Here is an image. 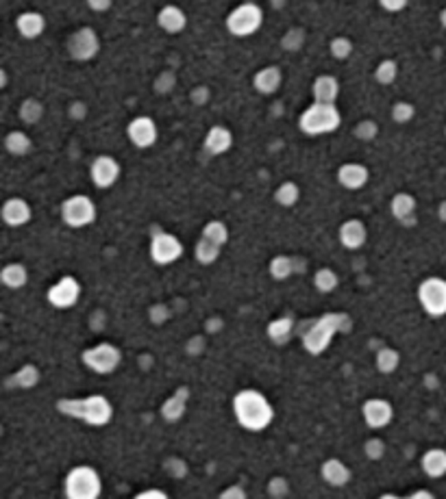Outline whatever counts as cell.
Returning <instances> with one entry per match:
<instances>
[{
	"mask_svg": "<svg viewBox=\"0 0 446 499\" xmlns=\"http://www.w3.org/2000/svg\"><path fill=\"white\" fill-rule=\"evenodd\" d=\"M416 208H418V202L411 193H396L392 198L390 211L392 215L400 222V224H411L416 217Z\"/></svg>",
	"mask_w": 446,
	"mask_h": 499,
	"instance_id": "cell-24",
	"label": "cell"
},
{
	"mask_svg": "<svg viewBox=\"0 0 446 499\" xmlns=\"http://www.w3.org/2000/svg\"><path fill=\"white\" fill-rule=\"evenodd\" d=\"M166 491H159V489H148V491H142L138 493V499H166Z\"/></svg>",
	"mask_w": 446,
	"mask_h": 499,
	"instance_id": "cell-50",
	"label": "cell"
},
{
	"mask_svg": "<svg viewBox=\"0 0 446 499\" xmlns=\"http://www.w3.org/2000/svg\"><path fill=\"white\" fill-rule=\"evenodd\" d=\"M400 365V354L394 347H381L377 352V369L381 373H394Z\"/></svg>",
	"mask_w": 446,
	"mask_h": 499,
	"instance_id": "cell-33",
	"label": "cell"
},
{
	"mask_svg": "<svg viewBox=\"0 0 446 499\" xmlns=\"http://www.w3.org/2000/svg\"><path fill=\"white\" fill-rule=\"evenodd\" d=\"M314 284H316V289L320 293H333L337 289V284H340V278L333 269L329 267H322L316 271V276H314Z\"/></svg>",
	"mask_w": 446,
	"mask_h": 499,
	"instance_id": "cell-34",
	"label": "cell"
},
{
	"mask_svg": "<svg viewBox=\"0 0 446 499\" xmlns=\"http://www.w3.org/2000/svg\"><path fill=\"white\" fill-rule=\"evenodd\" d=\"M320 473H322V480L329 484V487H337L340 489V487H344V484L351 482V469L342 460H337V458L324 460Z\"/></svg>",
	"mask_w": 446,
	"mask_h": 499,
	"instance_id": "cell-21",
	"label": "cell"
},
{
	"mask_svg": "<svg viewBox=\"0 0 446 499\" xmlns=\"http://www.w3.org/2000/svg\"><path fill=\"white\" fill-rule=\"evenodd\" d=\"M418 302L431 317L446 315V280L444 278H427L418 286Z\"/></svg>",
	"mask_w": 446,
	"mask_h": 499,
	"instance_id": "cell-9",
	"label": "cell"
},
{
	"mask_svg": "<svg viewBox=\"0 0 446 499\" xmlns=\"http://www.w3.org/2000/svg\"><path fill=\"white\" fill-rule=\"evenodd\" d=\"M207 96H210V92H207L205 87H198L196 92H192V100H194L196 104H203L207 100Z\"/></svg>",
	"mask_w": 446,
	"mask_h": 499,
	"instance_id": "cell-51",
	"label": "cell"
},
{
	"mask_svg": "<svg viewBox=\"0 0 446 499\" xmlns=\"http://www.w3.org/2000/svg\"><path fill=\"white\" fill-rule=\"evenodd\" d=\"M98 50H100L98 35L94 28L89 26L74 31L68 39V52L72 59H77V61H89V59H94L98 55Z\"/></svg>",
	"mask_w": 446,
	"mask_h": 499,
	"instance_id": "cell-10",
	"label": "cell"
},
{
	"mask_svg": "<svg viewBox=\"0 0 446 499\" xmlns=\"http://www.w3.org/2000/svg\"><path fill=\"white\" fill-rule=\"evenodd\" d=\"M220 497H225V499H244L246 497V491L242 487H229L220 493Z\"/></svg>",
	"mask_w": 446,
	"mask_h": 499,
	"instance_id": "cell-48",
	"label": "cell"
},
{
	"mask_svg": "<svg viewBox=\"0 0 446 499\" xmlns=\"http://www.w3.org/2000/svg\"><path fill=\"white\" fill-rule=\"evenodd\" d=\"M31 204H28L24 198H9L5 204H3V219L7 226L11 228H20V226L31 222Z\"/></svg>",
	"mask_w": 446,
	"mask_h": 499,
	"instance_id": "cell-16",
	"label": "cell"
},
{
	"mask_svg": "<svg viewBox=\"0 0 446 499\" xmlns=\"http://www.w3.org/2000/svg\"><path fill=\"white\" fill-rule=\"evenodd\" d=\"M16 28L24 39H35L44 33V28H46V20H44V16L37 11H24L22 16H18V20H16Z\"/></svg>",
	"mask_w": 446,
	"mask_h": 499,
	"instance_id": "cell-23",
	"label": "cell"
},
{
	"mask_svg": "<svg viewBox=\"0 0 446 499\" xmlns=\"http://www.w3.org/2000/svg\"><path fill=\"white\" fill-rule=\"evenodd\" d=\"M268 493L272 497H286L290 493V487H288V480L286 478H272L270 480V487H268Z\"/></svg>",
	"mask_w": 446,
	"mask_h": 499,
	"instance_id": "cell-45",
	"label": "cell"
},
{
	"mask_svg": "<svg viewBox=\"0 0 446 499\" xmlns=\"http://www.w3.org/2000/svg\"><path fill=\"white\" fill-rule=\"evenodd\" d=\"M438 217H440L442 222H446V200L438 206Z\"/></svg>",
	"mask_w": 446,
	"mask_h": 499,
	"instance_id": "cell-53",
	"label": "cell"
},
{
	"mask_svg": "<svg viewBox=\"0 0 446 499\" xmlns=\"http://www.w3.org/2000/svg\"><path fill=\"white\" fill-rule=\"evenodd\" d=\"M329 50L335 59H340V61H344V59H349L353 55V41L349 37H335L331 43H329Z\"/></svg>",
	"mask_w": 446,
	"mask_h": 499,
	"instance_id": "cell-41",
	"label": "cell"
},
{
	"mask_svg": "<svg viewBox=\"0 0 446 499\" xmlns=\"http://www.w3.org/2000/svg\"><path fill=\"white\" fill-rule=\"evenodd\" d=\"M416 115V109H414V104L411 102H396L394 107H392V119L396 124H407L411 122Z\"/></svg>",
	"mask_w": 446,
	"mask_h": 499,
	"instance_id": "cell-40",
	"label": "cell"
},
{
	"mask_svg": "<svg viewBox=\"0 0 446 499\" xmlns=\"http://www.w3.org/2000/svg\"><path fill=\"white\" fill-rule=\"evenodd\" d=\"M79 295H81V284L77 282V278L72 276H64L59 282H55L48 293H46V300L55 309H72L74 304L79 302Z\"/></svg>",
	"mask_w": 446,
	"mask_h": 499,
	"instance_id": "cell-12",
	"label": "cell"
},
{
	"mask_svg": "<svg viewBox=\"0 0 446 499\" xmlns=\"http://www.w3.org/2000/svg\"><path fill=\"white\" fill-rule=\"evenodd\" d=\"M440 22H442V26L446 28V9H444V11L440 13Z\"/></svg>",
	"mask_w": 446,
	"mask_h": 499,
	"instance_id": "cell-55",
	"label": "cell"
},
{
	"mask_svg": "<svg viewBox=\"0 0 446 499\" xmlns=\"http://www.w3.org/2000/svg\"><path fill=\"white\" fill-rule=\"evenodd\" d=\"M368 168L362 163H344L342 168L337 170V180H340V185L349 189V191H357V189H362L366 183H368Z\"/></svg>",
	"mask_w": 446,
	"mask_h": 499,
	"instance_id": "cell-17",
	"label": "cell"
},
{
	"mask_svg": "<svg viewBox=\"0 0 446 499\" xmlns=\"http://www.w3.org/2000/svg\"><path fill=\"white\" fill-rule=\"evenodd\" d=\"M409 0H379V5L385 9V11H390V13H398V11H403L407 7Z\"/></svg>",
	"mask_w": 446,
	"mask_h": 499,
	"instance_id": "cell-47",
	"label": "cell"
},
{
	"mask_svg": "<svg viewBox=\"0 0 446 499\" xmlns=\"http://www.w3.org/2000/svg\"><path fill=\"white\" fill-rule=\"evenodd\" d=\"M420 464H422V471H425L429 478H442V476H446V449L436 447V449L425 451Z\"/></svg>",
	"mask_w": 446,
	"mask_h": 499,
	"instance_id": "cell-27",
	"label": "cell"
},
{
	"mask_svg": "<svg viewBox=\"0 0 446 499\" xmlns=\"http://www.w3.org/2000/svg\"><path fill=\"white\" fill-rule=\"evenodd\" d=\"M44 115V107L41 102L35 100V98H26L22 104H20V117L24 124H37Z\"/></svg>",
	"mask_w": 446,
	"mask_h": 499,
	"instance_id": "cell-35",
	"label": "cell"
},
{
	"mask_svg": "<svg viewBox=\"0 0 446 499\" xmlns=\"http://www.w3.org/2000/svg\"><path fill=\"white\" fill-rule=\"evenodd\" d=\"M157 22L159 26L163 28L166 33H181L185 24H187V16L183 13L181 7H174V5H166L161 11H159V16H157Z\"/></svg>",
	"mask_w": 446,
	"mask_h": 499,
	"instance_id": "cell-22",
	"label": "cell"
},
{
	"mask_svg": "<svg viewBox=\"0 0 446 499\" xmlns=\"http://www.w3.org/2000/svg\"><path fill=\"white\" fill-rule=\"evenodd\" d=\"M362 415H364V421L368 428L373 430H381L385 428L388 423L392 421L394 417V408L388 400H379V398H373L368 400L364 406H362Z\"/></svg>",
	"mask_w": 446,
	"mask_h": 499,
	"instance_id": "cell-14",
	"label": "cell"
},
{
	"mask_svg": "<svg viewBox=\"0 0 446 499\" xmlns=\"http://www.w3.org/2000/svg\"><path fill=\"white\" fill-rule=\"evenodd\" d=\"M102 493V482L96 469L79 464L66 476V495L70 499H96Z\"/></svg>",
	"mask_w": 446,
	"mask_h": 499,
	"instance_id": "cell-5",
	"label": "cell"
},
{
	"mask_svg": "<svg viewBox=\"0 0 446 499\" xmlns=\"http://www.w3.org/2000/svg\"><path fill=\"white\" fill-rule=\"evenodd\" d=\"M296 271V263L292 256H286V254H279L270 261V276L275 280H288L292 274Z\"/></svg>",
	"mask_w": 446,
	"mask_h": 499,
	"instance_id": "cell-31",
	"label": "cell"
},
{
	"mask_svg": "<svg viewBox=\"0 0 446 499\" xmlns=\"http://www.w3.org/2000/svg\"><path fill=\"white\" fill-rule=\"evenodd\" d=\"M342 124V115L335 109V104L329 102H314L307 107L299 119V126L309 137H318V135L335 133Z\"/></svg>",
	"mask_w": 446,
	"mask_h": 499,
	"instance_id": "cell-4",
	"label": "cell"
},
{
	"mask_svg": "<svg viewBox=\"0 0 446 499\" xmlns=\"http://www.w3.org/2000/svg\"><path fill=\"white\" fill-rule=\"evenodd\" d=\"M414 499H418V497H422V499H429V497H434V493H429V491H416L414 495H411Z\"/></svg>",
	"mask_w": 446,
	"mask_h": 499,
	"instance_id": "cell-54",
	"label": "cell"
},
{
	"mask_svg": "<svg viewBox=\"0 0 446 499\" xmlns=\"http://www.w3.org/2000/svg\"><path fill=\"white\" fill-rule=\"evenodd\" d=\"M127 135L133 146L138 148H151L157 141V124L153 117L148 115H140L136 119H131V124L127 128Z\"/></svg>",
	"mask_w": 446,
	"mask_h": 499,
	"instance_id": "cell-15",
	"label": "cell"
},
{
	"mask_svg": "<svg viewBox=\"0 0 446 499\" xmlns=\"http://www.w3.org/2000/svg\"><path fill=\"white\" fill-rule=\"evenodd\" d=\"M353 328V320L346 313H326L311 322L303 332V347L309 354H322L331 345V339L337 332H349Z\"/></svg>",
	"mask_w": 446,
	"mask_h": 499,
	"instance_id": "cell-2",
	"label": "cell"
},
{
	"mask_svg": "<svg viewBox=\"0 0 446 499\" xmlns=\"http://www.w3.org/2000/svg\"><path fill=\"white\" fill-rule=\"evenodd\" d=\"M85 113H87V111H85V107H83L81 102H74L72 107H70V115H72V117H77V119H81Z\"/></svg>",
	"mask_w": 446,
	"mask_h": 499,
	"instance_id": "cell-52",
	"label": "cell"
},
{
	"mask_svg": "<svg viewBox=\"0 0 446 499\" xmlns=\"http://www.w3.org/2000/svg\"><path fill=\"white\" fill-rule=\"evenodd\" d=\"M39 382V369L33 367V365H24L20 371L13 373L11 378V384H16L20 389H31Z\"/></svg>",
	"mask_w": 446,
	"mask_h": 499,
	"instance_id": "cell-37",
	"label": "cell"
},
{
	"mask_svg": "<svg viewBox=\"0 0 446 499\" xmlns=\"http://www.w3.org/2000/svg\"><path fill=\"white\" fill-rule=\"evenodd\" d=\"M299 198H301V191H299V187H296L294 183H284V185H279V189L275 191V200H277V204H281V206H286V208H290V206H294L296 202H299Z\"/></svg>",
	"mask_w": 446,
	"mask_h": 499,
	"instance_id": "cell-36",
	"label": "cell"
},
{
	"mask_svg": "<svg viewBox=\"0 0 446 499\" xmlns=\"http://www.w3.org/2000/svg\"><path fill=\"white\" fill-rule=\"evenodd\" d=\"M303 41H305V33L301 28H290V31L284 35V39H281L286 50H299L303 46Z\"/></svg>",
	"mask_w": 446,
	"mask_h": 499,
	"instance_id": "cell-42",
	"label": "cell"
},
{
	"mask_svg": "<svg viewBox=\"0 0 446 499\" xmlns=\"http://www.w3.org/2000/svg\"><path fill=\"white\" fill-rule=\"evenodd\" d=\"M5 148L9 150L13 157H24V155L31 153L33 141H31V137H28L26 133H22V130H11L7 137H5Z\"/></svg>",
	"mask_w": 446,
	"mask_h": 499,
	"instance_id": "cell-30",
	"label": "cell"
},
{
	"mask_svg": "<svg viewBox=\"0 0 446 499\" xmlns=\"http://www.w3.org/2000/svg\"><path fill=\"white\" fill-rule=\"evenodd\" d=\"M81 360L87 369H92L96 373H113L122 362V352L118 350L113 343H98L94 347H89L81 354Z\"/></svg>",
	"mask_w": 446,
	"mask_h": 499,
	"instance_id": "cell-7",
	"label": "cell"
},
{
	"mask_svg": "<svg viewBox=\"0 0 446 499\" xmlns=\"http://www.w3.org/2000/svg\"><path fill=\"white\" fill-rule=\"evenodd\" d=\"M220 250H222V246H218L216 241L207 239V237H201L198 244H196V259L203 265H212V263L218 261Z\"/></svg>",
	"mask_w": 446,
	"mask_h": 499,
	"instance_id": "cell-32",
	"label": "cell"
},
{
	"mask_svg": "<svg viewBox=\"0 0 446 499\" xmlns=\"http://www.w3.org/2000/svg\"><path fill=\"white\" fill-rule=\"evenodd\" d=\"M183 256V244L170 233H155L151 239V259L157 265H170Z\"/></svg>",
	"mask_w": 446,
	"mask_h": 499,
	"instance_id": "cell-11",
	"label": "cell"
},
{
	"mask_svg": "<svg viewBox=\"0 0 446 499\" xmlns=\"http://www.w3.org/2000/svg\"><path fill=\"white\" fill-rule=\"evenodd\" d=\"M120 163H118L113 157L102 155L98 159H94L92 168H89V174H92V180L98 189H109L118 183L120 178Z\"/></svg>",
	"mask_w": 446,
	"mask_h": 499,
	"instance_id": "cell-13",
	"label": "cell"
},
{
	"mask_svg": "<svg viewBox=\"0 0 446 499\" xmlns=\"http://www.w3.org/2000/svg\"><path fill=\"white\" fill-rule=\"evenodd\" d=\"M368 239V228L362 219H349L340 226V244L349 250H360Z\"/></svg>",
	"mask_w": 446,
	"mask_h": 499,
	"instance_id": "cell-18",
	"label": "cell"
},
{
	"mask_svg": "<svg viewBox=\"0 0 446 499\" xmlns=\"http://www.w3.org/2000/svg\"><path fill=\"white\" fill-rule=\"evenodd\" d=\"M377 133H379V128H377V124L373 122V119L360 122V124H357V128H355V135H357L360 139H364V141H373V139L377 137Z\"/></svg>",
	"mask_w": 446,
	"mask_h": 499,
	"instance_id": "cell-44",
	"label": "cell"
},
{
	"mask_svg": "<svg viewBox=\"0 0 446 499\" xmlns=\"http://www.w3.org/2000/svg\"><path fill=\"white\" fill-rule=\"evenodd\" d=\"M187 400H189V393H187L185 387H181L174 393V395H170L166 402H163V406H161L163 419H166V421H178V419H181L183 413H185V408H187Z\"/></svg>",
	"mask_w": 446,
	"mask_h": 499,
	"instance_id": "cell-26",
	"label": "cell"
},
{
	"mask_svg": "<svg viewBox=\"0 0 446 499\" xmlns=\"http://www.w3.org/2000/svg\"><path fill=\"white\" fill-rule=\"evenodd\" d=\"M0 280H3L7 289L16 291V289H22V286L28 282V271L20 263H9L3 267V271H0Z\"/></svg>",
	"mask_w": 446,
	"mask_h": 499,
	"instance_id": "cell-29",
	"label": "cell"
},
{
	"mask_svg": "<svg viewBox=\"0 0 446 499\" xmlns=\"http://www.w3.org/2000/svg\"><path fill=\"white\" fill-rule=\"evenodd\" d=\"M57 411L72 417V419H81L87 426H107L113 417V408L109 404L107 398L102 395H87V398H74V400H59L57 402Z\"/></svg>",
	"mask_w": 446,
	"mask_h": 499,
	"instance_id": "cell-3",
	"label": "cell"
},
{
	"mask_svg": "<svg viewBox=\"0 0 446 499\" xmlns=\"http://www.w3.org/2000/svg\"><path fill=\"white\" fill-rule=\"evenodd\" d=\"M398 77V66L396 61H392V59H385V61H381L375 70V79L377 83L381 85H392Z\"/></svg>",
	"mask_w": 446,
	"mask_h": 499,
	"instance_id": "cell-39",
	"label": "cell"
},
{
	"mask_svg": "<svg viewBox=\"0 0 446 499\" xmlns=\"http://www.w3.org/2000/svg\"><path fill=\"white\" fill-rule=\"evenodd\" d=\"M174 77H172V74L170 72H163L161 74V77L157 79V83H155V89H157V92H161V94H166V92H170V89L174 87Z\"/></svg>",
	"mask_w": 446,
	"mask_h": 499,
	"instance_id": "cell-46",
	"label": "cell"
},
{
	"mask_svg": "<svg viewBox=\"0 0 446 499\" xmlns=\"http://www.w3.org/2000/svg\"><path fill=\"white\" fill-rule=\"evenodd\" d=\"M311 92H314V102L335 104V98L340 94V83H337L335 77H331V74H320V77L314 81Z\"/></svg>",
	"mask_w": 446,
	"mask_h": 499,
	"instance_id": "cell-25",
	"label": "cell"
},
{
	"mask_svg": "<svg viewBox=\"0 0 446 499\" xmlns=\"http://www.w3.org/2000/svg\"><path fill=\"white\" fill-rule=\"evenodd\" d=\"M294 335V320L292 317H277L268 324V337L277 345H286Z\"/></svg>",
	"mask_w": 446,
	"mask_h": 499,
	"instance_id": "cell-28",
	"label": "cell"
},
{
	"mask_svg": "<svg viewBox=\"0 0 446 499\" xmlns=\"http://www.w3.org/2000/svg\"><path fill=\"white\" fill-rule=\"evenodd\" d=\"M113 0H87V7L96 11V13H102V11H109Z\"/></svg>",
	"mask_w": 446,
	"mask_h": 499,
	"instance_id": "cell-49",
	"label": "cell"
},
{
	"mask_svg": "<svg viewBox=\"0 0 446 499\" xmlns=\"http://www.w3.org/2000/svg\"><path fill=\"white\" fill-rule=\"evenodd\" d=\"M263 22V11L255 3H244L240 7H235L229 18H227V28L229 33L235 37H248L255 35L259 31V26Z\"/></svg>",
	"mask_w": 446,
	"mask_h": 499,
	"instance_id": "cell-6",
	"label": "cell"
},
{
	"mask_svg": "<svg viewBox=\"0 0 446 499\" xmlns=\"http://www.w3.org/2000/svg\"><path fill=\"white\" fill-rule=\"evenodd\" d=\"M62 219L70 228H85L96 219V204L87 195H70L62 204Z\"/></svg>",
	"mask_w": 446,
	"mask_h": 499,
	"instance_id": "cell-8",
	"label": "cell"
},
{
	"mask_svg": "<svg viewBox=\"0 0 446 499\" xmlns=\"http://www.w3.org/2000/svg\"><path fill=\"white\" fill-rule=\"evenodd\" d=\"M231 146H233V135L227 126H212L205 137V150L212 157H220V155L229 153Z\"/></svg>",
	"mask_w": 446,
	"mask_h": 499,
	"instance_id": "cell-19",
	"label": "cell"
},
{
	"mask_svg": "<svg viewBox=\"0 0 446 499\" xmlns=\"http://www.w3.org/2000/svg\"><path fill=\"white\" fill-rule=\"evenodd\" d=\"M281 81H284V74H281V70L277 66L261 68L255 77H252V85H255V89L259 94H263V96L275 94L277 89L281 87Z\"/></svg>",
	"mask_w": 446,
	"mask_h": 499,
	"instance_id": "cell-20",
	"label": "cell"
},
{
	"mask_svg": "<svg viewBox=\"0 0 446 499\" xmlns=\"http://www.w3.org/2000/svg\"><path fill=\"white\" fill-rule=\"evenodd\" d=\"M364 453L370 460H379L385 453V443L381 441V438H370V441H366V445H364Z\"/></svg>",
	"mask_w": 446,
	"mask_h": 499,
	"instance_id": "cell-43",
	"label": "cell"
},
{
	"mask_svg": "<svg viewBox=\"0 0 446 499\" xmlns=\"http://www.w3.org/2000/svg\"><path fill=\"white\" fill-rule=\"evenodd\" d=\"M203 237L216 241L218 246H225L227 241H229V228H227V224H225V222L214 219V222H210V224H205Z\"/></svg>",
	"mask_w": 446,
	"mask_h": 499,
	"instance_id": "cell-38",
	"label": "cell"
},
{
	"mask_svg": "<svg viewBox=\"0 0 446 499\" xmlns=\"http://www.w3.org/2000/svg\"><path fill=\"white\" fill-rule=\"evenodd\" d=\"M233 413L237 423L248 432H261L272 423L275 411L270 402L255 389H244L233 398Z\"/></svg>",
	"mask_w": 446,
	"mask_h": 499,
	"instance_id": "cell-1",
	"label": "cell"
}]
</instances>
